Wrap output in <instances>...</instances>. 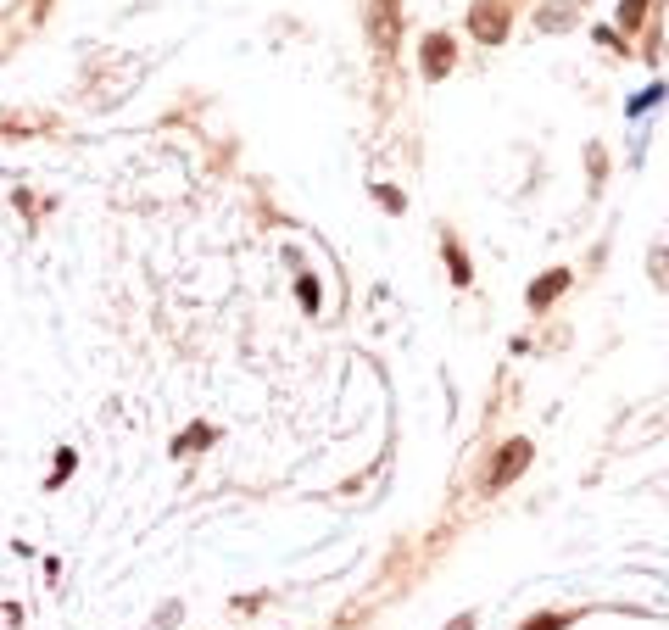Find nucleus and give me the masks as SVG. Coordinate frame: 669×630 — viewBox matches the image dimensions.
Wrapping results in <instances>:
<instances>
[{
	"label": "nucleus",
	"mask_w": 669,
	"mask_h": 630,
	"mask_svg": "<svg viewBox=\"0 0 669 630\" xmlns=\"http://www.w3.org/2000/svg\"><path fill=\"white\" fill-rule=\"evenodd\" d=\"M474 34H480V39H502V12H491V6L474 12Z\"/></svg>",
	"instance_id": "7ed1b4c3"
},
{
	"label": "nucleus",
	"mask_w": 669,
	"mask_h": 630,
	"mask_svg": "<svg viewBox=\"0 0 669 630\" xmlns=\"http://www.w3.org/2000/svg\"><path fill=\"white\" fill-rule=\"evenodd\" d=\"M525 464H530V447H525V440H513V447H502V469H496V486H502V480H508V474H519Z\"/></svg>",
	"instance_id": "f257e3e1"
},
{
	"label": "nucleus",
	"mask_w": 669,
	"mask_h": 630,
	"mask_svg": "<svg viewBox=\"0 0 669 630\" xmlns=\"http://www.w3.org/2000/svg\"><path fill=\"white\" fill-rule=\"evenodd\" d=\"M641 12H647V0H625V12H619V23H625V28H636V23H641Z\"/></svg>",
	"instance_id": "39448f33"
},
{
	"label": "nucleus",
	"mask_w": 669,
	"mask_h": 630,
	"mask_svg": "<svg viewBox=\"0 0 669 630\" xmlns=\"http://www.w3.org/2000/svg\"><path fill=\"white\" fill-rule=\"evenodd\" d=\"M452 630H474V625H469V619H457V625H452Z\"/></svg>",
	"instance_id": "0eeeda50"
},
{
	"label": "nucleus",
	"mask_w": 669,
	"mask_h": 630,
	"mask_svg": "<svg viewBox=\"0 0 669 630\" xmlns=\"http://www.w3.org/2000/svg\"><path fill=\"white\" fill-rule=\"evenodd\" d=\"M525 630H563V619H552V614H541V619H530Z\"/></svg>",
	"instance_id": "423d86ee"
},
{
	"label": "nucleus",
	"mask_w": 669,
	"mask_h": 630,
	"mask_svg": "<svg viewBox=\"0 0 669 630\" xmlns=\"http://www.w3.org/2000/svg\"><path fill=\"white\" fill-rule=\"evenodd\" d=\"M424 51H430V61H424V68H430V78H441V73L452 68V45H447V39H441V34H435V39H430V45H424Z\"/></svg>",
	"instance_id": "f03ea898"
},
{
	"label": "nucleus",
	"mask_w": 669,
	"mask_h": 630,
	"mask_svg": "<svg viewBox=\"0 0 669 630\" xmlns=\"http://www.w3.org/2000/svg\"><path fill=\"white\" fill-rule=\"evenodd\" d=\"M552 290H563V274H547V279H541V285L530 290V302L541 307V302H547V296H552Z\"/></svg>",
	"instance_id": "20e7f679"
}]
</instances>
